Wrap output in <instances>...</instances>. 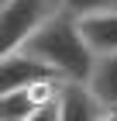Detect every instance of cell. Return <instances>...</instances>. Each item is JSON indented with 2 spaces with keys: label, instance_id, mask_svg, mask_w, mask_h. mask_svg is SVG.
<instances>
[{
  "label": "cell",
  "instance_id": "obj_1",
  "mask_svg": "<svg viewBox=\"0 0 117 121\" xmlns=\"http://www.w3.org/2000/svg\"><path fill=\"white\" fill-rule=\"evenodd\" d=\"M24 48L31 56H38L62 83H90L93 66H97L90 42L79 31V17H72L69 10L55 14L48 24H41L28 38Z\"/></svg>",
  "mask_w": 117,
  "mask_h": 121
},
{
  "label": "cell",
  "instance_id": "obj_2",
  "mask_svg": "<svg viewBox=\"0 0 117 121\" xmlns=\"http://www.w3.org/2000/svg\"><path fill=\"white\" fill-rule=\"evenodd\" d=\"M62 10V0H0V48H24L28 38Z\"/></svg>",
  "mask_w": 117,
  "mask_h": 121
},
{
  "label": "cell",
  "instance_id": "obj_3",
  "mask_svg": "<svg viewBox=\"0 0 117 121\" xmlns=\"http://www.w3.org/2000/svg\"><path fill=\"white\" fill-rule=\"evenodd\" d=\"M45 80H59L38 56H31L28 48H14L0 56V93L14 90H31V86L45 83Z\"/></svg>",
  "mask_w": 117,
  "mask_h": 121
},
{
  "label": "cell",
  "instance_id": "obj_4",
  "mask_svg": "<svg viewBox=\"0 0 117 121\" xmlns=\"http://www.w3.org/2000/svg\"><path fill=\"white\" fill-rule=\"evenodd\" d=\"M55 107H59V121H103L107 118V107L100 104L90 83H62Z\"/></svg>",
  "mask_w": 117,
  "mask_h": 121
},
{
  "label": "cell",
  "instance_id": "obj_5",
  "mask_svg": "<svg viewBox=\"0 0 117 121\" xmlns=\"http://www.w3.org/2000/svg\"><path fill=\"white\" fill-rule=\"evenodd\" d=\"M79 31L90 42L93 56H114L117 52V10H103V14L79 17Z\"/></svg>",
  "mask_w": 117,
  "mask_h": 121
},
{
  "label": "cell",
  "instance_id": "obj_6",
  "mask_svg": "<svg viewBox=\"0 0 117 121\" xmlns=\"http://www.w3.org/2000/svg\"><path fill=\"white\" fill-rule=\"evenodd\" d=\"M90 86H93V93L100 97V104L107 111H117V52L114 56H97Z\"/></svg>",
  "mask_w": 117,
  "mask_h": 121
},
{
  "label": "cell",
  "instance_id": "obj_7",
  "mask_svg": "<svg viewBox=\"0 0 117 121\" xmlns=\"http://www.w3.org/2000/svg\"><path fill=\"white\" fill-rule=\"evenodd\" d=\"M38 107H45V104H38L31 90L0 93V121H28Z\"/></svg>",
  "mask_w": 117,
  "mask_h": 121
},
{
  "label": "cell",
  "instance_id": "obj_8",
  "mask_svg": "<svg viewBox=\"0 0 117 121\" xmlns=\"http://www.w3.org/2000/svg\"><path fill=\"white\" fill-rule=\"evenodd\" d=\"M62 7L72 17H86V14H103V10H117V0H62Z\"/></svg>",
  "mask_w": 117,
  "mask_h": 121
},
{
  "label": "cell",
  "instance_id": "obj_9",
  "mask_svg": "<svg viewBox=\"0 0 117 121\" xmlns=\"http://www.w3.org/2000/svg\"><path fill=\"white\" fill-rule=\"evenodd\" d=\"M28 121H59V107H55V100H52V104H45V107H38V111L31 114Z\"/></svg>",
  "mask_w": 117,
  "mask_h": 121
},
{
  "label": "cell",
  "instance_id": "obj_10",
  "mask_svg": "<svg viewBox=\"0 0 117 121\" xmlns=\"http://www.w3.org/2000/svg\"><path fill=\"white\" fill-rule=\"evenodd\" d=\"M103 121H117V111H107V118H103Z\"/></svg>",
  "mask_w": 117,
  "mask_h": 121
}]
</instances>
